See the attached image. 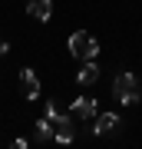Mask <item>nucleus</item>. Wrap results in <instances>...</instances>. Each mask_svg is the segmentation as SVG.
<instances>
[{"label": "nucleus", "mask_w": 142, "mask_h": 149, "mask_svg": "<svg viewBox=\"0 0 142 149\" xmlns=\"http://www.w3.org/2000/svg\"><path fill=\"white\" fill-rule=\"evenodd\" d=\"M99 73L103 70L96 66V60H83V66H79V73H76V83L79 86H93V83H99Z\"/></svg>", "instance_id": "7"}, {"label": "nucleus", "mask_w": 142, "mask_h": 149, "mask_svg": "<svg viewBox=\"0 0 142 149\" xmlns=\"http://www.w3.org/2000/svg\"><path fill=\"white\" fill-rule=\"evenodd\" d=\"M7 50H10V43H7V40H0V56H7Z\"/></svg>", "instance_id": "10"}, {"label": "nucleus", "mask_w": 142, "mask_h": 149, "mask_svg": "<svg viewBox=\"0 0 142 149\" xmlns=\"http://www.w3.org/2000/svg\"><path fill=\"white\" fill-rule=\"evenodd\" d=\"M119 113H96V119H93V129L89 133L93 136H106V133H116L119 129Z\"/></svg>", "instance_id": "3"}, {"label": "nucleus", "mask_w": 142, "mask_h": 149, "mask_svg": "<svg viewBox=\"0 0 142 149\" xmlns=\"http://www.w3.org/2000/svg\"><path fill=\"white\" fill-rule=\"evenodd\" d=\"M66 47H69V56H73V60H96V56H99V43H96V37L86 33V30L69 33Z\"/></svg>", "instance_id": "2"}, {"label": "nucleus", "mask_w": 142, "mask_h": 149, "mask_svg": "<svg viewBox=\"0 0 142 149\" xmlns=\"http://www.w3.org/2000/svg\"><path fill=\"white\" fill-rule=\"evenodd\" d=\"M112 96H116V100L122 103V106H136V103L142 100L136 73H129V70H122V73H116V80H112Z\"/></svg>", "instance_id": "1"}, {"label": "nucleus", "mask_w": 142, "mask_h": 149, "mask_svg": "<svg viewBox=\"0 0 142 149\" xmlns=\"http://www.w3.org/2000/svg\"><path fill=\"white\" fill-rule=\"evenodd\" d=\"M33 126H37V143H50V139H56V126H53L46 116H43V119H37Z\"/></svg>", "instance_id": "8"}, {"label": "nucleus", "mask_w": 142, "mask_h": 149, "mask_svg": "<svg viewBox=\"0 0 142 149\" xmlns=\"http://www.w3.org/2000/svg\"><path fill=\"white\" fill-rule=\"evenodd\" d=\"M26 13L37 23H46L53 17V0H26Z\"/></svg>", "instance_id": "6"}, {"label": "nucleus", "mask_w": 142, "mask_h": 149, "mask_svg": "<svg viewBox=\"0 0 142 149\" xmlns=\"http://www.w3.org/2000/svg\"><path fill=\"white\" fill-rule=\"evenodd\" d=\"M69 113H73L76 119H96L99 106H96V100H93V96H79V100L69 103Z\"/></svg>", "instance_id": "5"}, {"label": "nucleus", "mask_w": 142, "mask_h": 149, "mask_svg": "<svg viewBox=\"0 0 142 149\" xmlns=\"http://www.w3.org/2000/svg\"><path fill=\"white\" fill-rule=\"evenodd\" d=\"M20 93H23V100L26 103H33L40 96V80H37V73H33L30 66H23L20 70Z\"/></svg>", "instance_id": "4"}, {"label": "nucleus", "mask_w": 142, "mask_h": 149, "mask_svg": "<svg viewBox=\"0 0 142 149\" xmlns=\"http://www.w3.org/2000/svg\"><path fill=\"white\" fill-rule=\"evenodd\" d=\"M76 139V123H66V126H56V139L53 143H60V146H69Z\"/></svg>", "instance_id": "9"}]
</instances>
